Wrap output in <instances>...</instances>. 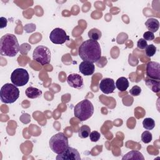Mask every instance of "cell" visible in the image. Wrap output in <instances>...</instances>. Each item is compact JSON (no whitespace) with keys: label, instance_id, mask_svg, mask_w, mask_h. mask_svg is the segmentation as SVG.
Listing matches in <instances>:
<instances>
[{"label":"cell","instance_id":"obj_1","mask_svg":"<svg viewBox=\"0 0 160 160\" xmlns=\"http://www.w3.org/2000/svg\"><path fill=\"white\" fill-rule=\"evenodd\" d=\"M78 54L83 61L96 62L101 58V49L99 43L91 39L86 40L80 45Z\"/></svg>","mask_w":160,"mask_h":160},{"label":"cell","instance_id":"obj_2","mask_svg":"<svg viewBox=\"0 0 160 160\" xmlns=\"http://www.w3.org/2000/svg\"><path fill=\"white\" fill-rule=\"evenodd\" d=\"M19 51V44L16 36L6 34L0 39V53L2 56H15Z\"/></svg>","mask_w":160,"mask_h":160},{"label":"cell","instance_id":"obj_3","mask_svg":"<svg viewBox=\"0 0 160 160\" xmlns=\"http://www.w3.org/2000/svg\"><path fill=\"white\" fill-rule=\"evenodd\" d=\"M94 106L88 99H84L78 102L74 108V114L81 121L90 118L94 113Z\"/></svg>","mask_w":160,"mask_h":160},{"label":"cell","instance_id":"obj_4","mask_svg":"<svg viewBox=\"0 0 160 160\" xmlns=\"http://www.w3.org/2000/svg\"><path fill=\"white\" fill-rule=\"evenodd\" d=\"M19 97V90L13 84L6 83L2 86L0 91V98L2 102L11 104L14 102Z\"/></svg>","mask_w":160,"mask_h":160},{"label":"cell","instance_id":"obj_5","mask_svg":"<svg viewBox=\"0 0 160 160\" xmlns=\"http://www.w3.org/2000/svg\"><path fill=\"white\" fill-rule=\"evenodd\" d=\"M49 144L54 152L61 154L69 146L68 137L63 132H58L50 138Z\"/></svg>","mask_w":160,"mask_h":160},{"label":"cell","instance_id":"obj_6","mask_svg":"<svg viewBox=\"0 0 160 160\" xmlns=\"http://www.w3.org/2000/svg\"><path fill=\"white\" fill-rule=\"evenodd\" d=\"M32 58L42 66L49 64L51 61V52L45 46H38L34 50Z\"/></svg>","mask_w":160,"mask_h":160},{"label":"cell","instance_id":"obj_7","mask_svg":"<svg viewBox=\"0 0 160 160\" xmlns=\"http://www.w3.org/2000/svg\"><path fill=\"white\" fill-rule=\"evenodd\" d=\"M29 79L28 72L22 68H18L12 71L11 75V81L17 87L26 85Z\"/></svg>","mask_w":160,"mask_h":160},{"label":"cell","instance_id":"obj_8","mask_svg":"<svg viewBox=\"0 0 160 160\" xmlns=\"http://www.w3.org/2000/svg\"><path fill=\"white\" fill-rule=\"evenodd\" d=\"M49 39L51 41L56 44H62L69 40V36L67 35L66 31L59 28L54 29L50 33Z\"/></svg>","mask_w":160,"mask_h":160},{"label":"cell","instance_id":"obj_9","mask_svg":"<svg viewBox=\"0 0 160 160\" xmlns=\"http://www.w3.org/2000/svg\"><path fill=\"white\" fill-rule=\"evenodd\" d=\"M56 159L57 160H81V156L76 149L68 146L62 153L58 154Z\"/></svg>","mask_w":160,"mask_h":160},{"label":"cell","instance_id":"obj_10","mask_svg":"<svg viewBox=\"0 0 160 160\" xmlns=\"http://www.w3.org/2000/svg\"><path fill=\"white\" fill-rule=\"evenodd\" d=\"M146 73L147 77L156 79L160 80V64L155 61H150L146 65Z\"/></svg>","mask_w":160,"mask_h":160},{"label":"cell","instance_id":"obj_11","mask_svg":"<svg viewBox=\"0 0 160 160\" xmlns=\"http://www.w3.org/2000/svg\"><path fill=\"white\" fill-rule=\"evenodd\" d=\"M100 90L104 94H108L112 93L115 90V82L111 78H104L102 79L99 85Z\"/></svg>","mask_w":160,"mask_h":160},{"label":"cell","instance_id":"obj_12","mask_svg":"<svg viewBox=\"0 0 160 160\" xmlns=\"http://www.w3.org/2000/svg\"><path fill=\"white\" fill-rule=\"evenodd\" d=\"M68 84L74 88L81 89L83 88V79L81 76L78 74H71L67 78Z\"/></svg>","mask_w":160,"mask_h":160},{"label":"cell","instance_id":"obj_13","mask_svg":"<svg viewBox=\"0 0 160 160\" xmlns=\"http://www.w3.org/2000/svg\"><path fill=\"white\" fill-rule=\"evenodd\" d=\"M79 70L84 76H91L94 72L95 66L92 62L83 61L79 66Z\"/></svg>","mask_w":160,"mask_h":160},{"label":"cell","instance_id":"obj_14","mask_svg":"<svg viewBox=\"0 0 160 160\" xmlns=\"http://www.w3.org/2000/svg\"><path fill=\"white\" fill-rule=\"evenodd\" d=\"M145 26L149 31L155 32L159 29V22L157 19L151 18L145 22Z\"/></svg>","mask_w":160,"mask_h":160},{"label":"cell","instance_id":"obj_15","mask_svg":"<svg viewBox=\"0 0 160 160\" xmlns=\"http://www.w3.org/2000/svg\"><path fill=\"white\" fill-rule=\"evenodd\" d=\"M145 82L146 86L153 92H159V81L153 79L151 78H149L148 77L145 78Z\"/></svg>","mask_w":160,"mask_h":160},{"label":"cell","instance_id":"obj_16","mask_svg":"<svg viewBox=\"0 0 160 160\" xmlns=\"http://www.w3.org/2000/svg\"><path fill=\"white\" fill-rule=\"evenodd\" d=\"M25 93L28 98L30 99H35L41 96L42 94V91L36 88L29 86L26 89Z\"/></svg>","mask_w":160,"mask_h":160},{"label":"cell","instance_id":"obj_17","mask_svg":"<svg viewBox=\"0 0 160 160\" xmlns=\"http://www.w3.org/2000/svg\"><path fill=\"white\" fill-rule=\"evenodd\" d=\"M122 159H138V160H144V158L141 152L138 151H131L126 153L122 158Z\"/></svg>","mask_w":160,"mask_h":160},{"label":"cell","instance_id":"obj_18","mask_svg":"<svg viewBox=\"0 0 160 160\" xmlns=\"http://www.w3.org/2000/svg\"><path fill=\"white\" fill-rule=\"evenodd\" d=\"M116 87L120 91H125L129 87V83L128 79L125 77H120L116 82Z\"/></svg>","mask_w":160,"mask_h":160},{"label":"cell","instance_id":"obj_19","mask_svg":"<svg viewBox=\"0 0 160 160\" xmlns=\"http://www.w3.org/2000/svg\"><path fill=\"white\" fill-rule=\"evenodd\" d=\"M102 36V33L100 30L97 28H92L88 32V37L90 39L97 41L99 40Z\"/></svg>","mask_w":160,"mask_h":160},{"label":"cell","instance_id":"obj_20","mask_svg":"<svg viewBox=\"0 0 160 160\" xmlns=\"http://www.w3.org/2000/svg\"><path fill=\"white\" fill-rule=\"evenodd\" d=\"M91 133V129L87 125H83L80 127L78 131V136L81 138H86L89 136Z\"/></svg>","mask_w":160,"mask_h":160},{"label":"cell","instance_id":"obj_21","mask_svg":"<svg viewBox=\"0 0 160 160\" xmlns=\"http://www.w3.org/2000/svg\"><path fill=\"white\" fill-rule=\"evenodd\" d=\"M143 128L147 130H152L155 127V121L150 118H145L142 121Z\"/></svg>","mask_w":160,"mask_h":160},{"label":"cell","instance_id":"obj_22","mask_svg":"<svg viewBox=\"0 0 160 160\" xmlns=\"http://www.w3.org/2000/svg\"><path fill=\"white\" fill-rule=\"evenodd\" d=\"M152 134L148 131H144L141 134V140L144 143L147 144L150 142L152 141Z\"/></svg>","mask_w":160,"mask_h":160},{"label":"cell","instance_id":"obj_23","mask_svg":"<svg viewBox=\"0 0 160 160\" xmlns=\"http://www.w3.org/2000/svg\"><path fill=\"white\" fill-rule=\"evenodd\" d=\"M145 49V53L148 57L153 56L156 52V47L153 44L148 45Z\"/></svg>","mask_w":160,"mask_h":160},{"label":"cell","instance_id":"obj_24","mask_svg":"<svg viewBox=\"0 0 160 160\" xmlns=\"http://www.w3.org/2000/svg\"><path fill=\"white\" fill-rule=\"evenodd\" d=\"M141 92V89L139 86L135 85L130 90H129V93L131 96H138L140 94Z\"/></svg>","mask_w":160,"mask_h":160},{"label":"cell","instance_id":"obj_25","mask_svg":"<svg viewBox=\"0 0 160 160\" xmlns=\"http://www.w3.org/2000/svg\"><path fill=\"white\" fill-rule=\"evenodd\" d=\"M100 133L96 131H92L89 134V138L92 142H97L100 139Z\"/></svg>","mask_w":160,"mask_h":160},{"label":"cell","instance_id":"obj_26","mask_svg":"<svg viewBox=\"0 0 160 160\" xmlns=\"http://www.w3.org/2000/svg\"><path fill=\"white\" fill-rule=\"evenodd\" d=\"M143 39L146 41H152L154 39V33L151 31H146L143 34Z\"/></svg>","mask_w":160,"mask_h":160},{"label":"cell","instance_id":"obj_27","mask_svg":"<svg viewBox=\"0 0 160 160\" xmlns=\"http://www.w3.org/2000/svg\"><path fill=\"white\" fill-rule=\"evenodd\" d=\"M148 46V42L146 40H144L143 38H141L138 40L137 42V47L139 49H145Z\"/></svg>","mask_w":160,"mask_h":160},{"label":"cell","instance_id":"obj_28","mask_svg":"<svg viewBox=\"0 0 160 160\" xmlns=\"http://www.w3.org/2000/svg\"><path fill=\"white\" fill-rule=\"evenodd\" d=\"M7 22H8V21L7 19L5 18H3V17H1L0 18V28L2 29L4 27L6 26L7 25Z\"/></svg>","mask_w":160,"mask_h":160}]
</instances>
